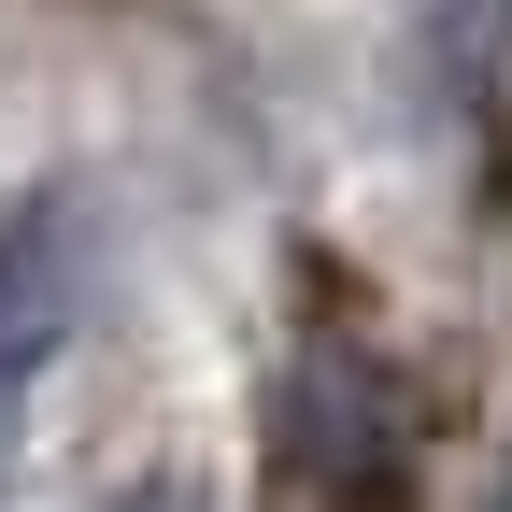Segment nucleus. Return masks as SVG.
I'll use <instances>...</instances> for the list:
<instances>
[{
    "label": "nucleus",
    "instance_id": "f257e3e1",
    "mask_svg": "<svg viewBox=\"0 0 512 512\" xmlns=\"http://www.w3.org/2000/svg\"><path fill=\"white\" fill-rule=\"evenodd\" d=\"M285 470L313 512H399L413 498V441H399V384L370 342H299L285 370Z\"/></svg>",
    "mask_w": 512,
    "mask_h": 512
},
{
    "label": "nucleus",
    "instance_id": "f03ea898",
    "mask_svg": "<svg viewBox=\"0 0 512 512\" xmlns=\"http://www.w3.org/2000/svg\"><path fill=\"white\" fill-rule=\"evenodd\" d=\"M72 328H86V214L72 200H15L0 214V484H15L29 399L57 384Z\"/></svg>",
    "mask_w": 512,
    "mask_h": 512
},
{
    "label": "nucleus",
    "instance_id": "7ed1b4c3",
    "mask_svg": "<svg viewBox=\"0 0 512 512\" xmlns=\"http://www.w3.org/2000/svg\"><path fill=\"white\" fill-rule=\"evenodd\" d=\"M114 512H200V498H114Z\"/></svg>",
    "mask_w": 512,
    "mask_h": 512
},
{
    "label": "nucleus",
    "instance_id": "20e7f679",
    "mask_svg": "<svg viewBox=\"0 0 512 512\" xmlns=\"http://www.w3.org/2000/svg\"><path fill=\"white\" fill-rule=\"evenodd\" d=\"M484 512H512V470H498V498H484Z\"/></svg>",
    "mask_w": 512,
    "mask_h": 512
},
{
    "label": "nucleus",
    "instance_id": "39448f33",
    "mask_svg": "<svg viewBox=\"0 0 512 512\" xmlns=\"http://www.w3.org/2000/svg\"><path fill=\"white\" fill-rule=\"evenodd\" d=\"M498 15H512V0H498Z\"/></svg>",
    "mask_w": 512,
    "mask_h": 512
}]
</instances>
